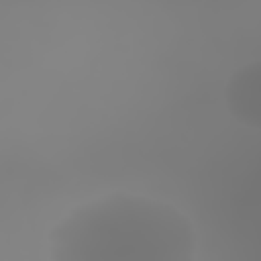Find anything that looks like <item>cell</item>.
<instances>
[{
    "instance_id": "6da1fadb",
    "label": "cell",
    "mask_w": 261,
    "mask_h": 261,
    "mask_svg": "<svg viewBox=\"0 0 261 261\" xmlns=\"http://www.w3.org/2000/svg\"><path fill=\"white\" fill-rule=\"evenodd\" d=\"M51 261H196V232L173 204L108 194L73 208L49 234Z\"/></svg>"
},
{
    "instance_id": "7a4b0ae2",
    "label": "cell",
    "mask_w": 261,
    "mask_h": 261,
    "mask_svg": "<svg viewBox=\"0 0 261 261\" xmlns=\"http://www.w3.org/2000/svg\"><path fill=\"white\" fill-rule=\"evenodd\" d=\"M226 106L245 126L261 130V61H251L226 82Z\"/></svg>"
}]
</instances>
